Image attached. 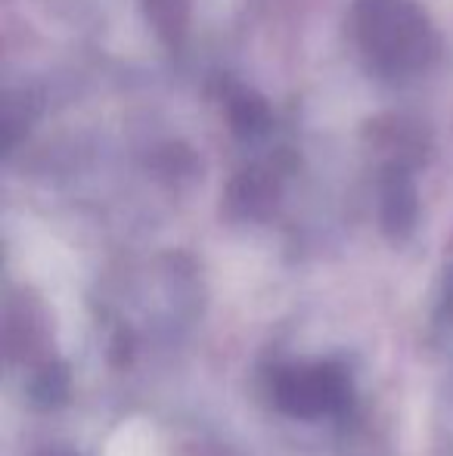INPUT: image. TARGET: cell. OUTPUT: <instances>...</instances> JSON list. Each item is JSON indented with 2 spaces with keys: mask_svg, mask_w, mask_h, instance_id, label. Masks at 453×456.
Returning a JSON list of instances; mask_svg holds the SVG:
<instances>
[{
  "mask_svg": "<svg viewBox=\"0 0 453 456\" xmlns=\"http://www.w3.org/2000/svg\"><path fill=\"white\" fill-rule=\"evenodd\" d=\"M273 401L289 416H329L342 413L351 403V379L336 363L292 366L277 376Z\"/></svg>",
  "mask_w": 453,
  "mask_h": 456,
  "instance_id": "obj_1",
  "label": "cell"
}]
</instances>
